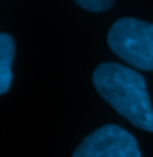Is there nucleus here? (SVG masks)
<instances>
[{
	"label": "nucleus",
	"instance_id": "f03ea898",
	"mask_svg": "<svg viewBox=\"0 0 153 157\" xmlns=\"http://www.w3.org/2000/svg\"><path fill=\"white\" fill-rule=\"evenodd\" d=\"M108 45L121 60L140 71H153V24L119 18L108 31Z\"/></svg>",
	"mask_w": 153,
	"mask_h": 157
},
{
	"label": "nucleus",
	"instance_id": "39448f33",
	"mask_svg": "<svg viewBox=\"0 0 153 157\" xmlns=\"http://www.w3.org/2000/svg\"><path fill=\"white\" fill-rule=\"evenodd\" d=\"M79 7L87 9V11H92V13H103V11H108L114 4V0H74Z\"/></svg>",
	"mask_w": 153,
	"mask_h": 157
},
{
	"label": "nucleus",
	"instance_id": "f257e3e1",
	"mask_svg": "<svg viewBox=\"0 0 153 157\" xmlns=\"http://www.w3.org/2000/svg\"><path fill=\"white\" fill-rule=\"evenodd\" d=\"M92 83L124 119L140 130L153 132V107L142 74L119 63H101L92 74Z\"/></svg>",
	"mask_w": 153,
	"mask_h": 157
},
{
	"label": "nucleus",
	"instance_id": "7ed1b4c3",
	"mask_svg": "<svg viewBox=\"0 0 153 157\" xmlns=\"http://www.w3.org/2000/svg\"><path fill=\"white\" fill-rule=\"evenodd\" d=\"M72 157H140V148L128 130L105 125L87 136Z\"/></svg>",
	"mask_w": 153,
	"mask_h": 157
},
{
	"label": "nucleus",
	"instance_id": "20e7f679",
	"mask_svg": "<svg viewBox=\"0 0 153 157\" xmlns=\"http://www.w3.org/2000/svg\"><path fill=\"white\" fill-rule=\"evenodd\" d=\"M13 60H15V40L7 33H0V96L6 94L13 83Z\"/></svg>",
	"mask_w": 153,
	"mask_h": 157
}]
</instances>
